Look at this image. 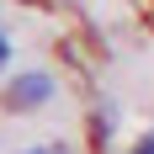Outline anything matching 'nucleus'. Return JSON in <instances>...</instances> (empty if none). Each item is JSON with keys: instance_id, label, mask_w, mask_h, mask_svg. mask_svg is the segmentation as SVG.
Wrapping results in <instances>:
<instances>
[{"instance_id": "obj_3", "label": "nucleus", "mask_w": 154, "mask_h": 154, "mask_svg": "<svg viewBox=\"0 0 154 154\" xmlns=\"http://www.w3.org/2000/svg\"><path fill=\"white\" fill-rule=\"evenodd\" d=\"M133 154H154V133H143V138H138V149H133Z\"/></svg>"}, {"instance_id": "obj_4", "label": "nucleus", "mask_w": 154, "mask_h": 154, "mask_svg": "<svg viewBox=\"0 0 154 154\" xmlns=\"http://www.w3.org/2000/svg\"><path fill=\"white\" fill-rule=\"evenodd\" d=\"M11 64V43H5V32H0V69Z\"/></svg>"}, {"instance_id": "obj_1", "label": "nucleus", "mask_w": 154, "mask_h": 154, "mask_svg": "<svg viewBox=\"0 0 154 154\" xmlns=\"http://www.w3.org/2000/svg\"><path fill=\"white\" fill-rule=\"evenodd\" d=\"M53 101V75L48 69H21V75L5 85V106L11 112H37Z\"/></svg>"}, {"instance_id": "obj_2", "label": "nucleus", "mask_w": 154, "mask_h": 154, "mask_svg": "<svg viewBox=\"0 0 154 154\" xmlns=\"http://www.w3.org/2000/svg\"><path fill=\"white\" fill-rule=\"evenodd\" d=\"M21 154H69L64 143H37V149H21Z\"/></svg>"}]
</instances>
